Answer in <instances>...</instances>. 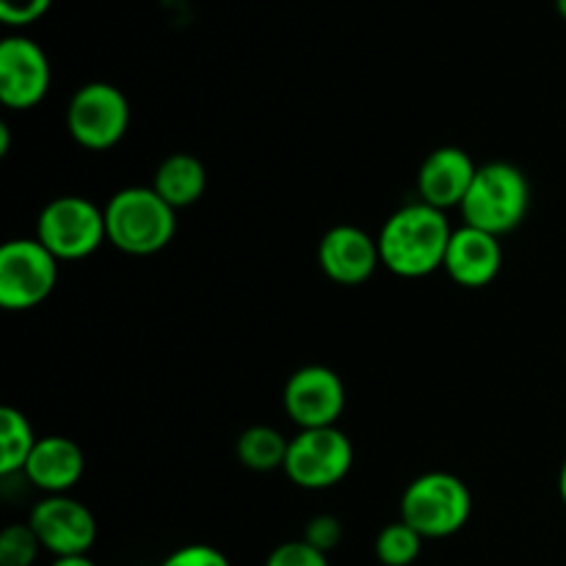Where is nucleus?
I'll list each match as a JSON object with an SVG mask.
<instances>
[{
  "label": "nucleus",
  "instance_id": "obj_1",
  "mask_svg": "<svg viewBox=\"0 0 566 566\" xmlns=\"http://www.w3.org/2000/svg\"><path fill=\"white\" fill-rule=\"evenodd\" d=\"M451 235L453 230L446 219V210H437L426 202L403 205L381 224L376 235L381 265L403 280L434 274L446 263Z\"/></svg>",
  "mask_w": 566,
  "mask_h": 566
},
{
  "label": "nucleus",
  "instance_id": "obj_2",
  "mask_svg": "<svg viewBox=\"0 0 566 566\" xmlns=\"http://www.w3.org/2000/svg\"><path fill=\"white\" fill-rule=\"evenodd\" d=\"M103 210L108 241L133 258L158 254L177 235V210L153 186L122 188Z\"/></svg>",
  "mask_w": 566,
  "mask_h": 566
},
{
  "label": "nucleus",
  "instance_id": "obj_3",
  "mask_svg": "<svg viewBox=\"0 0 566 566\" xmlns=\"http://www.w3.org/2000/svg\"><path fill=\"white\" fill-rule=\"evenodd\" d=\"M464 224L490 235H506L525 221L531 210V182L523 169L506 160L479 166L475 180L462 202Z\"/></svg>",
  "mask_w": 566,
  "mask_h": 566
},
{
  "label": "nucleus",
  "instance_id": "obj_4",
  "mask_svg": "<svg viewBox=\"0 0 566 566\" xmlns=\"http://www.w3.org/2000/svg\"><path fill=\"white\" fill-rule=\"evenodd\" d=\"M473 495L453 473H423L403 490L401 520L423 539H448L470 523Z\"/></svg>",
  "mask_w": 566,
  "mask_h": 566
},
{
  "label": "nucleus",
  "instance_id": "obj_5",
  "mask_svg": "<svg viewBox=\"0 0 566 566\" xmlns=\"http://www.w3.org/2000/svg\"><path fill=\"white\" fill-rule=\"evenodd\" d=\"M36 238L55 260H83L108 241L105 210L88 199L55 197L42 208L36 219Z\"/></svg>",
  "mask_w": 566,
  "mask_h": 566
},
{
  "label": "nucleus",
  "instance_id": "obj_6",
  "mask_svg": "<svg viewBox=\"0 0 566 566\" xmlns=\"http://www.w3.org/2000/svg\"><path fill=\"white\" fill-rule=\"evenodd\" d=\"M59 282V260L36 238H14L0 249V307L25 313L48 302Z\"/></svg>",
  "mask_w": 566,
  "mask_h": 566
},
{
  "label": "nucleus",
  "instance_id": "obj_7",
  "mask_svg": "<svg viewBox=\"0 0 566 566\" xmlns=\"http://www.w3.org/2000/svg\"><path fill=\"white\" fill-rule=\"evenodd\" d=\"M354 468V446L337 426L302 429L287 446L285 475L298 490L321 492L340 484Z\"/></svg>",
  "mask_w": 566,
  "mask_h": 566
},
{
  "label": "nucleus",
  "instance_id": "obj_8",
  "mask_svg": "<svg viewBox=\"0 0 566 566\" xmlns=\"http://www.w3.org/2000/svg\"><path fill=\"white\" fill-rule=\"evenodd\" d=\"M130 127V103L111 83L94 81L77 88L66 108V130L92 153L116 147Z\"/></svg>",
  "mask_w": 566,
  "mask_h": 566
},
{
  "label": "nucleus",
  "instance_id": "obj_9",
  "mask_svg": "<svg viewBox=\"0 0 566 566\" xmlns=\"http://www.w3.org/2000/svg\"><path fill=\"white\" fill-rule=\"evenodd\" d=\"M282 403L298 429H326L337 426L346 409V385L326 365H304L285 381Z\"/></svg>",
  "mask_w": 566,
  "mask_h": 566
},
{
  "label": "nucleus",
  "instance_id": "obj_10",
  "mask_svg": "<svg viewBox=\"0 0 566 566\" xmlns=\"http://www.w3.org/2000/svg\"><path fill=\"white\" fill-rule=\"evenodd\" d=\"M28 525L42 542V551L61 556H83L97 542V520L70 495H48L33 506Z\"/></svg>",
  "mask_w": 566,
  "mask_h": 566
},
{
  "label": "nucleus",
  "instance_id": "obj_11",
  "mask_svg": "<svg viewBox=\"0 0 566 566\" xmlns=\"http://www.w3.org/2000/svg\"><path fill=\"white\" fill-rule=\"evenodd\" d=\"M50 59L33 39L6 36L0 42V103L11 111H28L50 92Z\"/></svg>",
  "mask_w": 566,
  "mask_h": 566
},
{
  "label": "nucleus",
  "instance_id": "obj_12",
  "mask_svg": "<svg viewBox=\"0 0 566 566\" xmlns=\"http://www.w3.org/2000/svg\"><path fill=\"white\" fill-rule=\"evenodd\" d=\"M318 265L337 285H363L381 265L379 243L370 232L354 224H337L318 243Z\"/></svg>",
  "mask_w": 566,
  "mask_h": 566
},
{
  "label": "nucleus",
  "instance_id": "obj_13",
  "mask_svg": "<svg viewBox=\"0 0 566 566\" xmlns=\"http://www.w3.org/2000/svg\"><path fill=\"white\" fill-rule=\"evenodd\" d=\"M503 265V247L501 238L490 235L484 230L464 224L453 230L451 243L446 252V274L457 282L459 287L479 291V287L492 285L501 274Z\"/></svg>",
  "mask_w": 566,
  "mask_h": 566
},
{
  "label": "nucleus",
  "instance_id": "obj_14",
  "mask_svg": "<svg viewBox=\"0 0 566 566\" xmlns=\"http://www.w3.org/2000/svg\"><path fill=\"white\" fill-rule=\"evenodd\" d=\"M475 171H479V166L464 149L437 147L434 153L426 155L418 169L420 202L437 210L462 208L464 197L475 180Z\"/></svg>",
  "mask_w": 566,
  "mask_h": 566
},
{
  "label": "nucleus",
  "instance_id": "obj_15",
  "mask_svg": "<svg viewBox=\"0 0 566 566\" xmlns=\"http://www.w3.org/2000/svg\"><path fill=\"white\" fill-rule=\"evenodd\" d=\"M83 470H86V459H83L81 446L70 437L53 434L36 440L22 475L44 495H66L83 479Z\"/></svg>",
  "mask_w": 566,
  "mask_h": 566
},
{
  "label": "nucleus",
  "instance_id": "obj_16",
  "mask_svg": "<svg viewBox=\"0 0 566 566\" xmlns=\"http://www.w3.org/2000/svg\"><path fill=\"white\" fill-rule=\"evenodd\" d=\"M153 188L171 205L175 210L191 208L205 197L208 188V171L205 164L191 153H175L160 160L155 169Z\"/></svg>",
  "mask_w": 566,
  "mask_h": 566
},
{
  "label": "nucleus",
  "instance_id": "obj_17",
  "mask_svg": "<svg viewBox=\"0 0 566 566\" xmlns=\"http://www.w3.org/2000/svg\"><path fill=\"white\" fill-rule=\"evenodd\" d=\"M287 446L291 440H285L274 426H249L238 437L235 457L243 468L254 470V473H271V470L285 468Z\"/></svg>",
  "mask_w": 566,
  "mask_h": 566
},
{
  "label": "nucleus",
  "instance_id": "obj_18",
  "mask_svg": "<svg viewBox=\"0 0 566 566\" xmlns=\"http://www.w3.org/2000/svg\"><path fill=\"white\" fill-rule=\"evenodd\" d=\"M39 437L25 415L14 407L0 409V475L22 473Z\"/></svg>",
  "mask_w": 566,
  "mask_h": 566
},
{
  "label": "nucleus",
  "instance_id": "obj_19",
  "mask_svg": "<svg viewBox=\"0 0 566 566\" xmlns=\"http://www.w3.org/2000/svg\"><path fill=\"white\" fill-rule=\"evenodd\" d=\"M423 551V536L409 528L403 520L385 525L376 536L374 553L385 566H412Z\"/></svg>",
  "mask_w": 566,
  "mask_h": 566
},
{
  "label": "nucleus",
  "instance_id": "obj_20",
  "mask_svg": "<svg viewBox=\"0 0 566 566\" xmlns=\"http://www.w3.org/2000/svg\"><path fill=\"white\" fill-rule=\"evenodd\" d=\"M42 542L31 525L14 523L0 534V566H33Z\"/></svg>",
  "mask_w": 566,
  "mask_h": 566
},
{
  "label": "nucleus",
  "instance_id": "obj_21",
  "mask_svg": "<svg viewBox=\"0 0 566 566\" xmlns=\"http://www.w3.org/2000/svg\"><path fill=\"white\" fill-rule=\"evenodd\" d=\"M265 566H329V556L310 545V542L296 539L274 547L265 558Z\"/></svg>",
  "mask_w": 566,
  "mask_h": 566
},
{
  "label": "nucleus",
  "instance_id": "obj_22",
  "mask_svg": "<svg viewBox=\"0 0 566 566\" xmlns=\"http://www.w3.org/2000/svg\"><path fill=\"white\" fill-rule=\"evenodd\" d=\"M53 0H0V20L11 28H25L42 20Z\"/></svg>",
  "mask_w": 566,
  "mask_h": 566
},
{
  "label": "nucleus",
  "instance_id": "obj_23",
  "mask_svg": "<svg viewBox=\"0 0 566 566\" xmlns=\"http://www.w3.org/2000/svg\"><path fill=\"white\" fill-rule=\"evenodd\" d=\"M302 539L310 542V545L318 547L321 553H326V556H329V551H335L343 539L340 520L332 517V514H318V517H313L307 523Z\"/></svg>",
  "mask_w": 566,
  "mask_h": 566
},
{
  "label": "nucleus",
  "instance_id": "obj_24",
  "mask_svg": "<svg viewBox=\"0 0 566 566\" xmlns=\"http://www.w3.org/2000/svg\"><path fill=\"white\" fill-rule=\"evenodd\" d=\"M160 566H230V558L210 545H186L166 556Z\"/></svg>",
  "mask_w": 566,
  "mask_h": 566
},
{
  "label": "nucleus",
  "instance_id": "obj_25",
  "mask_svg": "<svg viewBox=\"0 0 566 566\" xmlns=\"http://www.w3.org/2000/svg\"><path fill=\"white\" fill-rule=\"evenodd\" d=\"M50 566H97L92 562V558H88V553H83V556H61V558H55L53 564Z\"/></svg>",
  "mask_w": 566,
  "mask_h": 566
},
{
  "label": "nucleus",
  "instance_id": "obj_26",
  "mask_svg": "<svg viewBox=\"0 0 566 566\" xmlns=\"http://www.w3.org/2000/svg\"><path fill=\"white\" fill-rule=\"evenodd\" d=\"M9 147H11L9 125H0V155H9Z\"/></svg>",
  "mask_w": 566,
  "mask_h": 566
},
{
  "label": "nucleus",
  "instance_id": "obj_27",
  "mask_svg": "<svg viewBox=\"0 0 566 566\" xmlns=\"http://www.w3.org/2000/svg\"><path fill=\"white\" fill-rule=\"evenodd\" d=\"M558 495H562V503L566 506V459L562 464V473H558Z\"/></svg>",
  "mask_w": 566,
  "mask_h": 566
},
{
  "label": "nucleus",
  "instance_id": "obj_28",
  "mask_svg": "<svg viewBox=\"0 0 566 566\" xmlns=\"http://www.w3.org/2000/svg\"><path fill=\"white\" fill-rule=\"evenodd\" d=\"M556 11L562 14V20H566V0H556Z\"/></svg>",
  "mask_w": 566,
  "mask_h": 566
}]
</instances>
